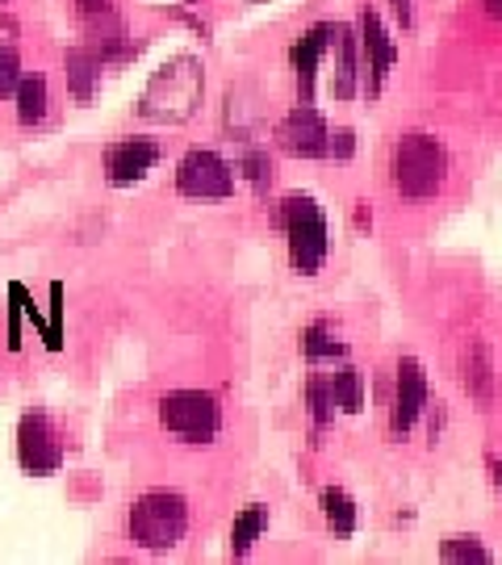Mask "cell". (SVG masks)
Returning <instances> with one entry per match:
<instances>
[{
	"instance_id": "obj_1",
	"label": "cell",
	"mask_w": 502,
	"mask_h": 565,
	"mask_svg": "<svg viewBox=\"0 0 502 565\" xmlns=\"http://www.w3.org/2000/svg\"><path fill=\"white\" fill-rule=\"evenodd\" d=\"M201 97H205V67L197 55H172L160 63V72L147 81L139 97V118L163 121V126H181L197 114Z\"/></svg>"
},
{
	"instance_id": "obj_2",
	"label": "cell",
	"mask_w": 502,
	"mask_h": 565,
	"mask_svg": "<svg viewBox=\"0 0 502 565\" xmlns=\"http://www.w3.org/2000/svg\"><path fill=\"white\" fill-rule=\"evenodd\" d=\"M389 177H394V189L410 202H427L436 198L448 181V151L436 135L427 130H410L402 135L398 147H394V160H389Z\"/></svg>"
},
{
	"instance_id": "obj_3",
	"label": "cell",
	"mask_w": 502,
	"mask_h": 565,
	"mask_svg": "<svg viewBox=\"0 0 502 565\" xmlns=\"http://www.w3.org/2000/svg\"><path fill=\"white\" fill-rule=\"evenodd\" d=\"M281 231L289 239V264L301 277H314L331 252V231H327V214L310 193H289L281 202Z\"/></svg>"
},
{
	"instance_id": "obj_4",
	"label": "cell",
	"mask_w": 502,
	"mask_h": 565,
	"mask_svg": "<svg viewBox=\"0 0 502 565\" xmlns=\"http://www.w3.org/2000/svg\"><path fill=\"white\" fill-rule=\"evenodd\" d=\"M184 532H189V503L177 490H147L139 503L130 507V541L147 553L177 548Z\"/></svg>"
},
{
	"instance_id": "obj_5",
	"label": "cell",
	"mask_w": 502,
	"mask_h": 565,
	"mask_svg": "<svg viewBox=\"0 0 502 565\" xmlns=\"http://www.w3.org/2000/svg\"><path fill=\"white\" fill-rule=\"evenodd\" d=\"M160 427L181 445H210L222 431V406L210 390H168L160 398Z\"/></svg>"
},
{
	"instance_id": "obj_6",
	"label": "cell",
	"mask_w": 502,
	"mask_h": 565,
	"mask_svg": "<svg viewBox=\"0 0 502 565\" xmlns=\"http://www.w3.org/2000/svg\"><path fill=\"white\" fill-rule=\"evenodd\" d=\"M177 189L197 202H226V198H235V168L222 160L218 151L193 147L177 163Z\"/></svg>"
},
{
	"instance_id": "obj_7",
	"label": "cell",
	"mask_w": 502,
	"mask_h": 565,
	"mask_svg": "<svg viewBox=\"0 0 502 565\" xmlns=\"http://www.w3.org/2000/svg\"><path fill=\"white\" fill-rule=\"evenodd\" d=\"M63 431L55 427L51 415H42V411H30V415H21L18 424V461L25 473H60L63 465Z\"/></svg>"
},
{
	"instance_id": "obj_8",
	"label": "cell",
	"mask_w": 502,
	"mask_h": 565,
	"mask_svg": "<svg viewBox=\"0 0 502 565\" xmlns=\"http://www.w3.org/2000/svg\"><path fill=\"white\" fill-rule=\"evenodd\" d=\"M431 406V390H427V369L419 356H402L398 377H394V411H389V431L402 440L410 427L419 424V415Z\"/></svg>"
},
{
	"instance_id": "obj_9",
	"label": "cell",
	"mask_w": 502,
	"mask_h": 565,
	"mask_svg": "<svg viewBox=\"0 0 502 565\" xmlns=\"http://www.w3.org/2000/svg\"><path fill=\"white\" fill-rule=\"evenodd\" d=\"M327 135L331 126L310 102L293 105L281 121H277V142H281L285 156H298V160H322L327 156Z\"/></svg>"
},
{
	"instance_id": "obj_10",
	"label": "cell",
	"mask_w": 502,
	"mask_h": 565,
	"mask_svg": "<svg viewBox=\"0 0 502 565\" xmlns=\"http://www.w3.org/2000/svg\"><path fill=\"white\" fill-rule=\"evenodd\" d=\"M160 163V142L156 139H118L105 147V181L114 189L142 181Z\"/></svg>"
},
{
	"instance_id": "obj_11",
	"label": "cell",
	"mask_w": 502,
	"mask_h": 565,
	"mask_svg": "<svg viewBox=\"0 0 502 565\" xmlns=\"http://www.w3.org/2000/svg\"><path fill=\"white\" fill-rule=\"evenodd\" d=\"M335 30H340L335 21H319V25H310V30L293 42V51H289V60H293V76H298V97H301V102H314V81H319L322 60L331 55Z\"/></svg>"
},
{
	"instance_id": "obj_12",
	"label": "cell",
	"mask_w": 502,
	"mask_h": 565,
	"mask_svg": "<svg viewBox=\"0 0 502 565\" xmlns=\"http://www.w3.org/2000/svg\"><path fill=\"white\" fill-rule=\"evenodd\" d=\"M364 46V60H369V97H382L385 81H389V67L398 60V46L389 39V30H385V21L377 9H364L361 13V39Z\"/></svg>"
},
{
	"instance_id": "obj_13",
	"label": "cell",
	"mask_w": 502,
	"mask_h": 565,
	"mask_svg": "<svg viewBox=\"0 0 502 565\" xmlns=\"http://www.w3.org/2000/svg\"><path fill=\"white\" fill-rule=\"evenodd\" d=\"M461 382L469 390V398L478 406L494 403V356H490V343L469 340L461 352Z\"/></svg>"
},
{
	"instance_id": "obj_14",
	"label": "cell",
	"mask_w": 502,
	"mask_h": 565,
	"mask_svg": "<svg viewBox=\"0 0 502 565\" xmlns=\"http://www.w3.org/2000/svg\"><path fill=\"white\" fill-rule=\"evenodd\" d=\"M63 67H67V93L81 105L93 102V93H97V84H100V67H105V63L97 60V51H93V46H72V51L63 55Z\"/></svg>"
},
{
	"instance_id": "obj_15",
	"label": "cell",
	"mask_w": 502,
	"mask_h": 565,
	"mask_svg": "<svg viewBox=\"0 0 502 565\" xmlns=\"http://www.w3.org/2000/svg\"><path fill=\"white\" fill-rule=\"evenodd\" d=\"M331 51H335V72H331V93H335V102H352L356 97V76H361V67H356V34L340 25L335 30V42H331Z\"/></svg>"
},
{
	"instance_id": "obj_16",
	"label": "cell",
	"mask_w": 502,
	"mask_h": 565,
	"mask_svg": "<svg viewBox=\"0 0 502 565\" xmlns=\"http://www.w3.org/2000/svg\"><path fill=\"white\" fill-rule=\"evenodd\" d=\"M301 352H306V361L310 364L343 361V356H348V343L335 335V327L327 323V319H314V323L301 331Z\"/></svg>"
},
{
	"instance_id": "obj_17",
	"label": "cell",
	"mask_w": 502,
	"mask_h": 565,
	"mask_svg": "<svg viewBox=\"0 0 502 565\" xmlns=\"http://www.w3.org/2000/svg\"><path fill=\"white\" fill-rule=\"evenodd\" d=\"M264 532H268V507L264 503L243 507L239 515H235V527H231V557H247Z\"/></svg>"
},
{
	"instance_id": "obj_18",
	"label": "cell",
	"mask_w": 502,
	"mask_h": 565,
	"mask_svg": "<svg viewBox=\"0 0 502 565\" xmlns=\"http://www.w3.org/2000/svg\"><path fill=\"white\" fill-rule=\"evenodd\" d=\"M322 520H327V527H331L335 536H352V532H356V520H361L352 494L340 490V486H327V490H322Z\"/></svg>"
},
{
	"instance_id": "obj_19",
	"label": "cell",
	"mask_w": 502,
	"mask_h": 565,
	"mask_svg": "<svg viewBox=\"0 0 502 565\" xmlns=\"http://www.w3.org/2000/svg\"><path fill=\"white\" fill-rule=\"evenodd\" d=\"M331 394H335V406L343 415H361L364 411V373L356 364H340L331 373Z\"/></svg>"
},
{
	"instance_id": "obj_20",
	"label": "cell",
	"mask_w": 502,
	"mask_h": 565,
	"mask_svg": "<svg viewBox=\"0 0 502 565\" xmlns=\"http://www.w3.org/2000/svg\"><path fill=\"white\" fill-rule=\"evenodd\" d=\"M13 102H18L21 126H39V121L46 118V81H42L39 72H34V76H21Z\"/></svg>"
},
{
	"instance_id": "obj_21",
	"label": "cell",
	"mask_w": 502,
	"mask_h": 565,
	"mask_svg": "<svg viewBox=\"0 0 502 565\" xmlns=\"http://www.w3.org/2000/svg\"><path fill=\"white\" fill-rule=\"evenodd\" d=\"M306 406H310V424H314V440H319L327 424L335 419V394H331V377H310L306 382Z\"/></svg>"
},
{
	"instance_id": "obj_22",
	"label": "cell",
	"mask_w": 502,
	"mask_h": 565,
	"mask_svg": "<svg viewBox=\"0 0 502 565\" xmlns=\"http://www.w3.org/2000/svg\"><path fill=\"white\" fill-rule=\"evenodd\" d=\"M239 172L252 181L256 193H268L273 189V156L264 151V147H243V160H239Z\"/></svg>"
},
{
	"instance_id": "obj_23",
	"label": "cell",
	"mask_w": 502,
	"mask_h": 565,
	"mask_svg": "<svg viewBox=\"0 0 502 565\" xmlns=\"http://www.w3.org/2000/svg\"><path fill=\"white\" fill-rule=\"evenodd\" d=\"M440 562H478V565H485V562H494V553L478 541V536H448L440 545Z\"/></svg>"
},
{
	"instance_id": "obj_24",
	"label": "cell",
	"mask_w": 502,
	"mask_h": 565,
	"mask_svg": "<svg viewBox=\"0 0 502 565\" xmlns=\"http://www.w3.org/2000/svg\"><path fill=\"white\" fill-rule=\"evenodd\" d=\"M21 84V60L13 46H0V102H9Z\"/></svg>"
},
{
	"instance_id": "obj_25",
	"label": "cell",
	"mask_w": 502,
	"mask_h": 565,
	"mask_svg": "<svg viewBox=\"0 0 502 565\" xmlns=\"http://www.w3.org/2000/svg\"><path fill=\"white\" fill-rule=\"evenodd\" d=\"M356 156V135L343 126V130H331L327 135V160H352Z\"/></svg>"
},
{
	"instance_id": "obj_26",
	"label": "cell",
	"mask_w": 502,
	"mask_h": 565,
	"mask_svg": "<svg viewBox=\"0 0 502 565\" xmlns=\"http://www.w3.org/2000/svg\"><path fill=\"white\" fill-rule=\"evenodd\" d=\"M81 4V18H100V13H114V0H76Z\"/></svg>"
},
{
	"instance_id": "obj_27",
	"label": "cell",
	"mask_w": 502,
	"mask_h": 565,
	"mask_svg": "<svg viewBox=\"0 0 502 565\" xmlns=\"http://www.w3.org/2000/svg\"><path fill=\"white\" fill-rule=\"evenodd\" d=\"M389 4H394V18H398L402 30H406V25H410V0H389Z\"/></svg>"
},
{
	"instance_id": "obj_28",
	"label": "cell",
	"mask_w": 502,
	"mask_h": 565,
	"mask_svg": "<svg viewBox=\"0 0 502 565\" xmlns=\"http://www.w3.org/2000/svg\"><path fill=\"white\" fill-rule=\"evenodd\" d=\"M485 469H490V482L502 490V461H499V457H485Z\"/></svg>"
},
{
	"instance_id": "obj_29",
	"label": "cell",
	"mask_w": 502,
	"mask_h": 565,
	"mask_svg": "<svg viewBox=\"0 0 502 565\" xmlns=\"http://www.w3.org/2000/svg\"><path fill=\"white\" fill-rule=\"evenodd\" d=\"M482 4H485V13H490V18L502 21V0H482Z\"/></svg>"
},
{
	"instance_id": "obj_30",
	"label": "cell",
	"mask_w": 502,
	"mask_h": 565,
	"mask_svg": "<svg viewBox=\"0 0 502 565\" xmlns=\"http://www.w3.org/2000/svg\"><path fill=\"white\" fill-rule=\"evenodd\" d=\"M252 4H260V0H252Z\"/></svg>"
}]
</instances>
